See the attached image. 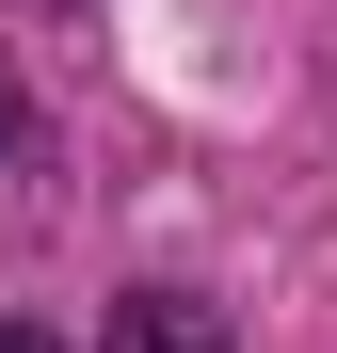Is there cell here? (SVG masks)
Listing matches in <instances>:
<instances>
[{"mask_svg":"<svg viewBox=\"0 0 337 353\" xmlns=\"http://www.w3.org/2000/svg\"><path fill=\"white\" fill-rule=\"evenodd\" d=\"M17 129H32V112H17V81H0V145H17Z\"/></svg>","mask_w":337,"mask_h":353,"instance_id":"cell-2","label":"cell"},{"mask_svg":"<svg viewBox=\"0 0 337 353\" xmlns=\"http://www.w3.org/2000/svg\"><path fill=\"white\" fill-rule=\"evenodd\" d=\"M112 353H225V321L193 289H129V305H112Z\"/></svg>","mask_w":337,"mask_h":353,"instance_id":"cell-1","label":"cell"},{"mask_svg":"<svg viewBox=\"0 0 337 353\" xmlns=\"http://www.w3.org/2000/svg\"><path fill=\"white\" fill-rule=\"evenodd\" d=\"M0 353H48V337H17V321H0Z\"/></svg>","mask_w":337,"mask_h":353,"instance_id":"cell-3","label":"cell"}]
</instances>
